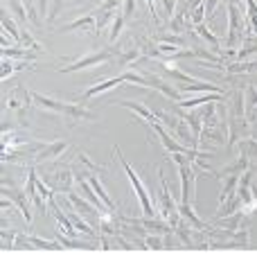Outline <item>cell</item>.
Listing matches in <instances>:
<instances>
[{"instance_id":"cell-11","label":"cell","mask_w":257,"mask_h":255,"mask_svg":"<svg viewBox=\"0 0 257 255\" xmlns=\"http://www.w3.org/2000/svg\"><path fill=\"white\" fill-rule=\"evenodd\" d=\"M32 97H34V102L39 104V106H43L45 111H50V113H59V115H61V111H63V102H59V99H52V97H45V95H41V93H32Z\"/></svg>"},{"instance_id":"cell-1","label":"cell","mask_w":257,"mask_h":255,"mask_svg":"<svg viewBox=\"0 0 257 255\" xmlns=\"http://www.w3.org/2000/svg\"><path fill=\"white\" fill-rule=\"evenodd\" d=\"M115 156H117V161L124 165V172H126V176H128V181H131V185H133V190H136V194H138V201H140V208H142V215L145 217H156V203H151L154 199H151V194L147 192V188L142 185V181H140V176L133 172V167L128 165V163L124 161V156H122V152L115 147Z\"/></svg>"},{"instance_id":"cell-19","label":"cell","mask_w":257,"mask_h":255,"mask_svg":"<svg viewBox=\"0 0 257 255\" xmlns=\"http://www.w3.org/2000/svg\"><path fill=\"white\" fill-rule=\"evenodd\" d=\"M18 43L23 45V48H27V50H34V52H41V45L34 41V36L30 34L27 30H21V41Z\"/></svg>"},{"instance_id":"cell-25","label":"cell","mask_w":257,"mask_h":255,"mask_svg":"<svg viewBox=\"0 0 257 255\" xmlns=\"http://www.w3.org/2000/svg\"><path fill=\"white\" fill-rule=\"evenodd\" d=\"M9 7H12L14 12H16V16L21 18V21H27V9H25V7H21V5L16 3V0H9Z\"/></svg>"},{"instance_id":"cell-30","label":"cell","mask_w":257,"mask_h":255,"mask_svg":"<svg viewBox=\"0 0 257 255\" xmlns=\"http://www.w3.org/2000/svg\"><path fill=\"white\" fill-rule=\"evenodd\" d=\"M176 3H183V0H176Z\"/></svg>"},{"instance_id":"cell-7","label":"cell","mask_w":257,"mask_h":255,"mask_svg":"<svg viewBox=\"0 0 257 255\" xmlns=\"http://www.w3.org/2000/svg\"><path fill=\"white\" fill-rule=\"evenodd\" d=\"M86 179H88V183L93 185L95 194H97V197L102 199L104 208H106V210H111V212H115V206H113V201H111V197H108V192H106V190H104V185H102V181H99V176L90 172V174H86Z\"/></svg>"},{"instance_id":"cell-10","label":"cell","mask_w":257,"mask_h":255,"mask_svg":"<svg viewBox=\"0 0 257 255\" xmlns=\"http://www.w3.org/2000/svg\"><path fill=\"white\" fill-rule=\"evenodd\" d=\"M219 99H223V95H221V93H208V95H199V97L181 99V102H178V106H183V108H194V106H199V104H205V102H219Z\"/></svg>"},{"instance_id":"cell-18","label":"cell","mask_w":257,"mask_h":255,"mask_svg":"<svg viewBox=\"0 0 257 255\" xmlns=\"http://www.w3.org/2000/svg\"><path fill=\"white\" fill-rule=\"evenodd\" d=\"M244 95H246V117H250L257 108V86H248Z\"/></svg>"},{"instance_id":"cell-9","label":"cell","mask_w":257,"mask_h":255,"mask_svg":"<svg viewBox=\"0 0 257 255\" xmlns=\"http://www.w3.org/2000/svg\"><path fill=\"white\" fill-rule=\"evenodd\" d=\"M122 81H124V75H117V77H111V79H106V81H99V84L90 86V88L86 90V93H84V99H90V97H95V95L104 93V90H108V88H113V86L122 84Z\"/></svg>"},{"instance_id":"cell-15","label":"cell","mask_w":257,"mask_h":255,"mask_svg":"<svg viewBox=\"0 0 257 255\" xmlns=\"http://www.w3.org/2000/svg\"><path fill=\"white\" fill-rule=\"evenodd\" d=\"M27 239V246L32 248H48V251H61L63 244L61 242H50V239H41V237H25Z\"/></svg>"},{"instance_id":"cell-27","label":"cell","mask_w":257,"mask_h":255,"mask_svg":"<svg viewBox=\"0 0 257 255\" xmlns=\"http://www.w3.org/2000/svg\"><path fill=\"white\" fill-rule=\"evenodd\" d=\"M205 3V18H210L214 14V9L219 7V0H203Z\"/></svg>"},{"instance_id":"cell-17","label":"cell","mask_w":257,"mask_h":255,"mask_svg":"<svg viewBox=\"0 0 257 255\" xmlns=\"http://www.w3.org/2000/svg\"><path fill=\"white\" fill-rule=\"evenodd\" d=\"M3 54L7 59H36V54L32 52V50H27V48H7V45H5Z\"/></svg>"},{"instance_id":"cell-2","label":"cell","mask_w":257,"mask_h":255,"mask_svg":"<svg viewBox=\"0 0 257 255\" xmlns=\"http://www.w3.org/2000/svg\"><path fill=\"white\" fill-rule=\"evenodd\" d=\"M149 124H151V129L158 134L160 143H163V147L167 149V152H172V154H187V156H192V154H194V147H183L178 140H174L172 136L165 131V126H163V122H160V120H154V122H149Z\"/></svg>"},{"instance_id":"cell-14","label":"cell","mask_w":257,"mask_h":255,"mask_svg":"<svg viewBox=\"0 0 257 255\" xmlns=\"http://www.w3.org/2000/svg\"><path fill=\"white\" fill-rule=\"evenodd\" d=\"M142 54H145V50H142L140 45H136V43H133L128 50H124V52H120V54H117V63H120V66H126V63L138 61V59H140Z\"/></svg>"},{"instance_id":"cell-28","label":"cell","mask_w":257,"mask_h":255,"mask_svg":"<svg viewBox=\"0 0 257 255\" xmlns=\"http://www.w3.org/2000/svg\"><path fill=\"white\" fill-rule=\"evenodd\" d=\"M160 3L165 5V12H167V16H174V12H176V0H160Z\"/></svg>"},{"instance_id":"cell-21","label":"cell","mask_w":257,"mask_h":255,"mask_svg":"<svg viewBox=\"0 0 257 255\" xmlns=\"http://www.w3.org/2000/svg\"><path fill=\"white\" fill-rule=\"evenodd\" d=\"M3 27H5V32H12V39L21 41V30H18V27H16V23H14V18H12V16H7V14H5V16H3Z\"/></svg>"},{"instance_id":"cell-26","label":"cell","mask_w":257,"mask_h":255,"mask_svg":"<svg viewBox=\"0 0 257 255\" xmlns=\"http://www.w3.org/2000/svg\"><path fill=\"white\" fill-rule=\"evenodd\" d=\"M122 5V0H104V5H99L97 12H106V9H117Z\"/></svg>"},{"instance_id":"cell-22","label":"cell","mask_w":257,"mask_h":255,"mask_svg":"<svg viewBox=\"0 0 257 255\" xmlns=\"http://www.w3.org/2000/svg\"><path fill=\"white\" fill-rule=\"evenodd\" d=\"M23 7L27 9V16H30V21L36 23V25H41V16H39V12H36V3H34V0H23Z\"/></svg>"},{"instance_id":"cell-5","label":"cell","mask_w":257,"mask_h":255,"mask_svg":"<svg viewBox=\"0 0 257 255\" xmlns=\"http://www.w3.org/2000/svg\"><path fill=\"white\" fill-rule=\"evenodd\" d=\"M32 99H34V97L30 95V90H25V88H14L12 93H9L7 108H9V111L23 113V111H27V108H30Z\"/></svg>"},{"instance_id":"cell-12","label":"cell","mask_w":257,"mask_h":255,"mask_svg":"<svg viewBox=\"0 0 257 255\" xmlns=\"http://www.w3.org/2000/svg\"><path fill=\"white\" fill-rule=\"evenodd\" d=\"M86 30V27H93L95 30V34H97V21H95V16L93 14H88V16H81V18H77V21H72V23H68V25H63L61 30L63 32H72V30Z\"/></svg>"},{"instance_id":"cell-8","label":"cell","mask_w":257,"mask_h":255,"mask_svg":"<svg viewBox=\"0 0 257 255\" xmlns=\"http://www.w3.org/2000/svg\"><path fill=\"white\" fill-rule=\"evenodd\" d=\"M178 90H183V93H223L219 86L210 84V81H187V84H181L178 86Z\"/></svg>"},{"instance_id":"cell-6","label":"cell","mask_w":257,"mask_h":255,"mask_svg":"<svg viewBox=\"0 0 257 255\" xmlns=\"http://www.w3.org/2000/svg\"><path fill=\"white\" fill-rule=\"evenodd\" d=\"M63 117H68L70 122H81V120H95V115L90 111H86L81 104H75V102H63V111H61Z\"/></svg>"},{"instance_id":"cell-20","label":"cell","mask_w":257,"mask_h":255,"mask_svg":"<svg viewBox=\"0 0 257 255\" xmlns=\"http://www.w3.org/2000/svg\"><path fill=\"white\" fill-rule=\"evenodd\" d=\"M124 21H126V18L122 16V9H117V16H115V21H113L111 34H108V39H111V41H117V36H120L122 27H124Z\"/></svg>"},{"instance_id":"cell-24","label":"cell","mask_w":257,"mask_h":255,"mask_svg":"<svg viewBox=\"0 0 257 255\" xmlns=\"http://www.w3.org/2000/svg\"><path fill=\"white\" fill-rule=\"evenodd\" d=\"M133 9H136V0H124V3H122V16H124L126 21L133 16Z\"/></svg>"},{"instance_id":"cell-29","label":"cell","mask_w":257,"mask_h":255,"mask_svg":"<svg viewBox=\"0 0 257 255\" xmlns=\"http://www.w3.org/2000/svg\"><path fill=\"white\" fill-rule=\"evenodd\" d=\"M149 3V9H151V14H154V18L158 21V14H156V0H147Z\"/></svg>"},{"instance_id":"cell-16","label":"cell","mask_w":257,"mask_h":255,"mask_svg":"<svg viewBox=\"0 0 257 255\" xmlns=\"http://www.w3.org/2000/svg\"><path fill=\"white\" fill-rule=\"evenodd\" d=\"M122 106L131 108L133 113H138V115H140V117H145L147 122H154V120H158V115H156L154 111H149V108H147L145 104H138V102H122Z\"/></svg>"},{"instance_id":"cell-23","label":"cell","mask_w":257,"mask_h":255,"mask_svg":"<svg viewBox=\"0 0 257 255\" xmlns=\"http://www.w3.org/2000/svg\"><path fill=\"white\" fill-rule=\"evenodd\" d=\"M77 161H79V163H84V167H86V170H90V172H93V174H99V172H102V167H97V165H95V163L90 161V158L86 156V154H79V156H77Z\"/></svg>"},{"instance_id":"cell-3","label":"cell","mask_w":257,"mask_h":255,"mask_svg":"<svg viewBox=\"0 0 257 255\" xmlns=\"http://www.w3.org/2000/svg\"><path fill=\"white\" fill-rule=\"evenodd\" d=\"M111 57H113V54L108 52V50H102V52H93V54H88V57H81V59H77V61H72L70 66H63L61 72H63V75H68V72H75V70L93 68V66H97V63L111 61Z\"/></svg>"},{"instance_id":"cell-13","label":"cell","mask_w":257,"mask_h":255,"mask_svg":"<svg viewBox=\"0 0 257 255\" xmlns=\"http://www.w3.org/2000/svg\"><path fill=\"white\" fill-rule=\"evenodd\" d=\"M194 32L201 36V39L205 41V43H210V48L214 50V54H221V52H223V50H221V45H219V39L212 34V32L208 30V27L203 25V23H201V25H194Z\"/></svg>"},{"instance_id":"cell-4","label":"cell","mask_w":257,"mask_h":255,"mask_svg":"<svg viewBox=\"0 0 257 255\" xmlns=\"http://www.w3.org/2000/svg\"><path fill=\"white\" fill-rule=\"evenodd\" d=\"M3 194H5V197H9V201H12L14 206L21 210L23 219L30 224V221H32V210H30V201H27V192H21V190H16V188H7V185H5Z\"/></svg>"}]
</instances>
